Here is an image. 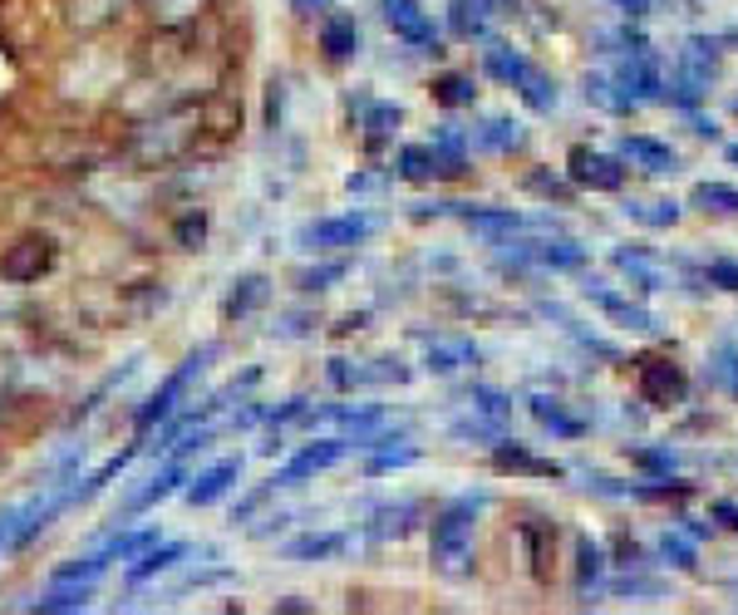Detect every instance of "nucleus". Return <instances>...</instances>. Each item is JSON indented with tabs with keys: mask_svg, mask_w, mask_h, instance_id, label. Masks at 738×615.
Masks as SVG:
<instances>
[{
	"mask_svg": "<svg viewBox=\"0 0 738 615\" xmlns=\"http://www.w3.org/2000/svg\"><path fill=\"white\" fill-rule=\"evenodd\" d=\"M203 123H207V114L197 109V104H173V109H158V114H148V119L133 123L123 153H129V163H139V168L183 163V158L197 148V138H203Z\"/></svg>",
	"mask_w": 738,
	"mask_h": 615,
	"instance_id": "1",
	"label": "nucleus"
},
{
	"mask_svg": "<svg viewBox=\"0 0 738 615\" xmlns=\"http://www.w3.org/2000/svg\"><path fill=\"white\" fill-rule=\"evenodd\" d=\"M478 512L482 497H453L434 517V537H428V561L438 576L463 581L473 571V542H478Z\"/></svg>",
	"mask_w": 738,
	"mask_h": 615,
	"instance_id": "2",
	"label": "nucleus"
},
{
	"mask_svg": "<svg viewBox=\"0 0 738 615\" xmlns=\"http://www.w3.org/2000/svg\"><path fill=\"white\" fill-rule=\"evenodd\" d=\"M217 355H221V345H217V341L197 345L193 355H187L183 365H177L173 375H167L163 385H158L153 395L143 399V409L133 413V439L143 443V439H148V433H153V429H163V423H167V419H173L177 409L187 404V395H193V389H197V379H203L207 369H213V359H217Z\"/></svg>",
	"mask_w": 738,
	"mask_h": 615,
	"instance_id": "3",
	"label": "nucleus"
},
{
	"mask_svg": "<svg viewBox=\"0 0 738 615\" xmlns=\"http://www.w3.org/2000/svg\"><path fill=\"white\" fill-rule=\"evenodd\" d=\"M379 231V217L365 207H350V212H330V217H315L295 231V247L311 251V257H330V251H350V247H365L369 237Z\"/></svg>",
	"mask_w": 738,
	"mask_h": 615,
	"instance_id": "4",
	"label": "nucleus"
},
{
	"mask_svg": "<svg viewBox=\"0 0 738 615\" xmlns=\"http://www.w3.org/2000/svg\"><path fill=\"white\" fill-rule=\"evenodd\" d=\"M482 65H488L492 79L512 84V89L522 94L527 109H536V114H552V109H556V84L546 79V74L536 69L527 55H517V50L498 45V40H488V50H482Z\"/></svg>",
	"mask_w": 738,
	"mask_h": 615,
	"instance_id": "5",
	"label": "nucleus"
},
{
	"mask_svg": "<svg viewBox=\"0 0 738 615\" xmlns=\"http://www.w3.org/2000/svg\"><path fill=\"white\" fill-rule=\"evenodd\" d=\"M350 453V439L345 433H335V439H315V443H305L301 453H291L286 463H281L276 473H271V487H305V483H315L321 473H330L335 463Z\"/></svg>",
	"mask_w": 738,
	"mask_h": 615,
	"instance_id": "6",
	"label": "nucleus"
},
{
	"mask_svg": "<svg viewBox=\"0 0 738 615\" xmlns=\"http://www.w3.org/2000/svg\"><path fill=\"white\" fill-rule=\"evenodd\" d=\"M187 478H193V458H167L163 468L153 473L143 487H133L129 497H123V507H119V517H143V512H153L158 503H167L173 493H183Z\"/></svg>",
	"mask_w": 738,
	"mask_h": 615,
	"instance_id": "7",
	"label": "nucleus"
},
{
	"mask_svg": "<svg viewBox=\"0 0 738 615\" xmlns=\"http://www.w3.org/2000/svg\"><path fill=\"white\" fill-rule=\"evenodd\" d=\"M187 557H193V542H183V537H177V542H163V537H158L143 557H133L129 567H123V586L139 591V586H148V581H158V576H167V571L187 567Z\"/></svg>",
	"mask_w": 738,
	"mask_h": 615,
	"instance_id": "8",
	"label": "nucleus"
},
{
	"mask_svg": "<svg viewBox=\"0 0 738 615\" xmlns=\"http://www.w3.org/2000/svg\"><path fill=\"white\" fill-rule=\"evenodd\" d=\"M241 468H247V458H217V463H207L197 478H187V487H183V503L187 507H217L221 497L231 493V487L241 483Z\"/></svg>",
	"mask_w": 738,
	"mask_h": 615,
	"instance_id": "9",
	"label": "nucleus"
},
{
	"mask_svg": "<svg viewBox=\"0 0 738 615\" xmlns=\"http://www.w3.org/2000/svg\"><path fill=\"white\" fill-rule=\"evenodd\" d=\"M213 6L217 0H139L148 30H158V35H183L197 20L213 15Z\"/></svg>",
	"mask_w": 738,
	"mask_h": 615,
	"instance_id": "10",
	"label": "nucleus"
},
{
	"mask_svg": "<svg viewBox=\"0 0 738 615\" xmlns=\"http://www.w3.org/2000/svg\"><path fill=\"white\" fill-rule=\"evenodd\" d=\"M384 20H389V30H394L404 45L438 50V25H434V15H428L419 0H384Z\"/></svg>",
	"mask_w": 738,
	"mask_h": 615,
	"instance_id": "11",
	"label": "nucleus"
},
{
	"mask_svg": "<svg viewBox=\"0 0 738 615\" xmlns=\"http://www.w3.org/2000/svg\"><path fill=\"white\" fill-rule=\"evenodd\" d=\"M315 40H321V55L330 60V65H345V60L360 55V20H355L350 10H330V15H321V25H315Z\"/></svg>",
	"mask_w": 738,
	"mask_h": 615,
	"instance_id": "12",
	"label": "nucleus"
},
{
	"mask_svg": "<svg viewBox=\"0 0 738 615\" xmlns=\"http://www.w3.org/2000/svg\"><path fill=\"white\" fill-rule=\"evenodd\" d=\"M517 261H536L552 271H576L586 267V247H576L572 237H542V241H508Z\"/></svg>",
	"mask_w": 738,
	"mask_h": 615,
	"instance_id": "13",
	"label": "nucleus"
},
{
	"mask_svg": "<svg viewBox=\"0 0 738 615\" xmlns=\"http://www.w3.org/2000/svg\"><path fill=\"white\" fill-rule=\"evenodd\" d=\"M355 547L350 532H301L291 542H281V557L295 561V567H321V561H335Z\"/></svg>",
	"mask_w": 738,
	"mask_h": 615,
	"instance_id": "14",
	"label": "nucleus"
},
{
	"mask_svg": "<svg viewBox=\"0 0 738 615\" xmlns=\"http://www.w3.org/2000/svg\"><path fill=\"white\" fill-rule=\"evenodd\" d=\"M123 10H139V0H65V25L79 35H99Z\"/></svg>",
	"mask_w": 738,
	"mask_h": 615,
	"instance_id": "15",
	"label": "nucleus"
},
{
	"mask_svg": "<svg viewBox=\"0 0 738 615\" xmlns=\"http://www.w3.org/2000/svg\"><path fill=\"white\" fill-rule=\"evenodd\" d=\"M572 183L596 187V193H616L626 183V168L606 153H590V148H572Z\"/></svg>",
	"mask_w": 738,
	"mask_h": 615,
	"instance_id": "16",
	"label": "nucleus"
},
{
	"mask_svg": "<svg viewBox=\"0 0 738 615\" xmlns=\"http://www.w3.org/2000/svg\"><path fill=\"white\" fill-rule=\"evenodd\" d=\"M428 148H434V168H438V177H458V173H468L473 133L453 129V123H438L434 138H428Z\"/></svg>",
	"mask_w": 738,
	"mask_h": 615,
	"instance_id": "17",
	"label": "nucleus"
},
{
	"mask_svg": "<svg viewBox=\"0 0 738 615\" xmlns=\"http://www.w3.org/2000/svg\"><path fill=\"white\" fill-rule=\"evenodd\" d=\"M139 453H143V443L133 439L123 453H113L109 463H99V468H94L89 478H74V503L84 507V503H94V497H99V493H109V487H113V478H123V473H129V463L139 458Z\"/></svg>",
	"mask_w": 738,
	"mask_h": 615,
	"instance_id": "18",
	"label": "nucleus"
},
{
	"mask_svg": "<svg viewBox=\"0 0 738 615\" xmlns=\"http://www.w3.org/2000/svg\"><path fill=\"white\" fill-rule=\"evenodd\" d=\"M271 301V281L261 271H251V276H237L231 281V291H227V301H221V315L227 321H247L251 311H261V305Z\"/></svg>",
	"mask_w": 738,
	"mask_h": 615,
	"instance_id": "19",
	"label": "nucleus"
},
{
	"mask_svg": "<svg viewBox=\"0 0 738 615\" xmlns=\"http://www.w3.org/2000/svg\"><path fill=\"white\" fill-rule=\"evenodd\" d=\"M158 537H163L158 527H119V532H113L109 542H104V547H94V551H99V561H104V567H119V561L129 567V561H133V557H143V551L153 547Z\"/></svg>",
	"mask_w": 738,
	"mask_h": 615,
	"instance_id": "20",
	"label": "nucleus"
},
{
	"mask_svg": "<svg viewBox=\"0 0 738 615\" xmlns=\"http://www.w3.org/2000/svg\"><path fill=\"white\" fill-rule=\"evenodd\" d=\"M640 389H645L650 404H680L684 389H690V379H684L674 365H660V359H650V365L640 369Z\"/></svg>",
	"mask_w": 738,
	"mask_h": 615,
	"instance_id": "21",
	"label": "nucleus"
},
{
	"mask_svg": "<svg viewBox=\"0 0 738 615\" xmlns=\"http://www.w3.org/2000/svg\"><path fill=\"white\" fill-rule=\"evenodd\" d=\"M586 301H596L600 311L610 315V321H620V325H630V331H655V321H650L640 305H630L626 295H616L606 281H586Z\"/></svg>",
	"mask_w": 738,
	"mask_h": 615,
	"instance_id": "22",
	"label": "nucleus"
},
{
	"mask_svg": "<svg viewBox=\"0 0 738 615\" xmlns=\"http://www.w3.org/2000/svg\"><path fill=\"white\" fill-rule=\"evenodd\" d=\"M89 601H94V581H55L45 596L30 601V611L69 615V611H89Z\"/></svg>",
	"mask_w": 738,
	"mask_h": 615,
	"instance_id": "23",
	"label": "nucleus"
},
{
	"mask_svg": "<svg viewBox=\"0 0 738 615\" xmlns=\"http://www.w3.org/2000/svg\"><path fill=\"white\" fill-rule=\"evenodd\" d=\"M482 359V349L473 345V341H434L424 349V369L428 375H458V369H468V365H478Z\"/></svg>",
	"mask_w": 738,
	"mask_h": 615,
	"instance_id": "24",
	"label": "nucleus"
},
{
	"mask_svg": "<svg viewBox=\"0 0 738 615\" xmlns=\"http://www.w3.org/2000/svg\"><path fill=\"white\" fill-rule=\"evenodd\" d=\"M620 158L626 163H636V168H645V173H674V148L670 143H655V138H620Z\"/></svg>",
	"mask_w": 738,
	"mask_h": 615,
	"instance_id": "25",
	"label": "nucleus"
},
{
	"mask_svg": "<svg viewBox=\"0 0 738 615\" xmlns=\"http://www.w3.org/2000/svg\"><path fill=\"white\" fill-rule=\"evenodd\" d=\"M424 512L419 503H389L375 512V522H365L369 542H399V537H409V527H414V517Z\"/></svg>",
	"mask_w": 738,
	"mask_h": 615,
	"instance_id": "26",
	"label": "nucleus"
},
{
	"mask_svg": "<svg viewBox=\"0 0 738 615\" xmlns=\"http://www.w3.org/2000/svg\"><path fill=\"white\" fill-rule=\"evenodd\" d=\"M453 212H458L473 231H482V237H502V231L527 227V217H522V212H512V207H468V203H453Z\"/></svg>",
	"mask_w": 738,
	"mask_h": 615,
	"instance_id": "27",
	"label": "nucleus"
},
{
	"mask_svg": "<svg viewBox=\"0 0 738 615\" xmlns=\"http://www.w3.org/2000/svg\"><path fill=\"white\" fill-rule=\"evenodd\" d=\"M488 15H492V0H453L448 30L458 40H488Z\"/></svg>",
	"mask_w": 738,
	"mask_h": 615,
	"instance_id": "28",
	"label": "nucleus"
},
{
	"mask_svg": "<svg viewBox=\"0 0 738 615\" xmlns=\"http://www.w3.org/2000/svg\"><path fill=\"white\" fill-rule=\"evenodd\" d=\"M492 463H498L502 473H536V478H562V468L556 463H546V458H532L527 453V443H498V453H492Z\"/></svg>",
	"mask_w": 738,
	"mask_h": 615,
	"instance_id": "29",
	"label": "nucleus"
},
{
	"mask_svg": "<svg viewBox=\"0 0 738 615\" xmlns=\"http://www.w3.org/2000/svg\"><path fill=\"white\" fill-rule=\"evenodd\" d=\"M616 84L626 89V99L630 104H645V99H664L660 94V74L645 65V60H630V65H620V74H616Z\"/></svg>",
	"mask_w": 738,
	"mask_h": 615,
	"instance_id": "30",
	"label": "nucleus"
},
{
	"mask_svg": "<svg viewBox=\"0 0 738 615\" xmlns=\"http://www.w3.org/2000/svg\"><path fill=\"white\" fill-rule=\"evenodd\" d=\"M473 143L488 148V153H512V148L527 143V133H522L517 119H482V129L473 133Z\"/></svg>",
	"mask_w": 738,
	"mask_h": 615,
	"instance_id": "31",
	"label": "nucleus"
},
{
	"mask_svg": "<svg viewBox=\"0 0 738 615\" xmlns=\"http://www.w3.org/2000/svg\"><path fill=\"white\" fill-rule=\"evenodd\" d=\"M394 173L404 177V183H434V177H438V168H434V148H428V143H409V148H399Z\"/></svg>",
	"mask_w": 738,
	"mask_h": 615,
	"instance_id": "32",
	"label": "nucleus"
},
{
	"mask_svg": "<svg viewBox=\"0 0 738 615\" xmlns=\"http://www.w3.org/2000/svg\"><path fill=\"white\" fill-rule=\"evenodd\" d=\"M345 276H350V261L335 257V261H321V267H305L301 276H295V285H301V291L311 295V291H330V285H335V281H345Z\"/></svg>",
	"mask_w": 738,
	"mask_h": 615,
	"instance_id": "33",
	"label": "nucleus"
},
{
	"mask_svg": "<svg viewBox=\"0 0 738 615\" xmlns=\"http://www.w3.org/2000/svg\"><path fill=\"white\" fill-rule=\"evenodd\" d=\"M419 463V449L414 443H404V449H394V443H379V453L365 463L369 478H379V473H399V468H414Z\"/></svg>",
	"mask_w": 738,
	"mask_h": 615,
	"instance_id": "34",
	"label": "nucleus"
},
{
	"mask_svg": "<svg viewBox=\"0 0 738 615\" xmlns=\"http://www.w3.org/2000/svg\"><path fill=\"white\" fill-rule=\"evenodd\" d=\"M399 119H404L399 104H375V99H369L365 104V138H369V143H384V138L399 129Z\"/></svg>",
	"mask_w": 738,
	"mask_h": 615,
	"instance_id": "35",
	"label": "nucleus"
},
{
	"mask_svg": "<svg viewBox=\"0 0 738 615\" xmlns=\"http://www.w3.org/2000/svg\"><path fill=\"white\" fill-rule=\"evenodd\" d=\"M532 419L542 423V429H552V433H562V439H576V433H582V423L576 419H566V409L556 404V399H532Z\"/></svg>",
	"mask_w": 738,
	"mask_h": 615,
	"instance_id": "36",
	"label": "nucleus"
},
{
	"mask_svg": "<svg viewBox=\"0 0 738 615\" xmlns=\"http://www.w3.org/2000/svg\"><path fill=\"white\" fill-rule=\"evenodd\" d=\"M434 99H438V104H448V109H463V104L478 99V89H473L468 74H443V79L434 84Z\"/></svg>",
	"mask_w": 738,
	"mask_h": 615,
	"instance_id": "37",
	"label": "nucleus"
},
{
	"mask_svg": "<svg viewBox=\"0 0 738 615\" xmlns=\"http://www.w3.org/2000/svg\"><path fill=\"white\" fill-rule=\"evenodd\" d=\"M690 203L694 207H704V212H738V187H724V183H699L690 193Z\"/></svg>",
	"mask_w": 738,
	"mask_h": 615,
	"instance_id": "38",
	"label": "nucleus"
},
{
	"mask_svg": "<svg viewBox=\"0 0 738 615\" xmlns=\"http://www.w3.org/2000/svg\"><path fill=\"white\" fill-rule=\"evenodd\" d=\"M227 581H237V571L231 567H207V571H187L183 581H177L173 596H187V591H213V586H227Z\"/></svg>",
	"mask_w": 738,
	"mask_h": 615,
	"instance_id": "39",
	"label": "nucleus"
},
{
	"mask_svg": "<svg viewBox=\"0 0 738 615\" xmlns=\"http://www.w3.org/2000/svg\"><path fill=\"white\" fill-rule=\"evenodd\" d=\"M626 217L645 222V227H674L680 222V203H630Z\"/></svg>",
	"mask_w": 738,
	"mask_h": 615,
	"instance_id": "40",
	"label": "nucleus"
},
{
	"mask_svg": "<svg viewBox=\"0 0 738 615\" xmlns=\"http://www.w3.org/2000/svg\"><path fill=\"white\" fill-rule=\"evenodd\" d=\"M576 557H582V567H576V591L586 596V591L600 581V571H606V567H600L606 557H600V547H596V542H582V547H576Z\"/></svg>",
	"mask_w": 738,
	"mask_h": 615,
	"instance_id": "41",
	"label": "nucleus"
},
{
	"mask_svg": "<svg viewBox=\"0 0 738 615\" xmlns=\"http://www.w3.org/2000/svg\"><path fill=\"white\" fill-rule=\"evenodd\" d=\"M271 497H276V487H271V478H267L261 487H251V493L241 497L237 507H231V522H241V527H247V522H257V512L271 503Z\"/></svg>",
	"mask_w": 738,
	"mask_h": 615,
	"instance_id": "42",
	"label": "nucleus"
},
{
	"mask_svg": "<svg viewBox=\"0 0 738 615\" xmlns=\"http://www.w3.org/2000/svg\"><path fill=\"white\" fill-rule=\"evenodd\" d=\"M473 409H478V413H488L492 423H502V419H508V413H512V399L502 395V389H488V385H478V389H473Z\"/></svg>",
	"mask_w": 738,
	"mask_h": 615,
	"instance_id": "43",
	"label": "nucleus"
},
{
	"mask_svg": "<svg viewBox=\"0 0 738 615\" xmlns=\"http://www.w3.org/2000/svg\"><path fill=\"white\" fill-rule=\"evenodd\" d=\"M660 551H664V561H670V567H680V571H694V547L684 542L680 532H664Z\"/></svg>",
	"mask_w": 738,
	"mask_h": 615,
	"instance_id": "44",
	"label": "nucleus"
},
{
	"mask_svg": "<svg viewBox=\"0 0 738 615\" xmlns=\"http://www.w3.org/2000/svg\"><path fill=\"white\" fill-rule=\"evenodd\" d=\"M15 532H20V503L0 507V551H15Z\"/></svg>",
	"mask_w": 738,
	"mask_h": 615,
	"instance_id": "45",
	"label": "nucleus"
},
{
	"mask_svg": "<svg viewBox=\"0 0 738 615\" xmlns=\"http://www.w3.org/2000/svg\"><path fill=\"white\" fill-rule=\"evenodd\" d=\"M261 419H267V404H257V399H247V404H241V409L227 419V429H241V433H247V429H257Z\"/></svg>",
	"mask_w": 738,
	"mask_h": 615,
	"instance_id": "46",
	"label": "nucleus"
},
{
	"mask_svg": "<svg viewBox=\"0 0 738 615\" xmlns=\"http://www.w3.org/2000/svg\"><path fill=\"white\" fill-rule=\"evenodd\" d=\"M286 6H291V15H301V20H321L335 10V0H286Z\"/></svg>",
	"mask_w": 738,
	"mask_h": 615,
	"instance_id": "47",
	"label": "nucleus"
},
{
	"mask_svg": "<svg viewBox=\"0 0 738 615\" xmlns=\"http://www.w3.org/2000/svg\"><path fill=\"white\" fill-rule=\"evenodd\" d=\"M709 281L724 285V291H738V261H714V267H709Z\"/></svg>",
	"mask_w": 738,
	"mask_h": 615,
	"instance_id": "48",
	"label": "nucleus"
},
{
	"mask_svg": "<svg viewBox=\"0 0 738 615\" xmlns=\"http://www.w3.org/2000/svg\"><path fill=\"white\" fill-rule=\"evenodd\" d=\"M527 187H532V193H542V197H562V203H566V183H556V177L532 173V177H527Z\"/></svg>",
	"mask_w": 738,
	"mask_h": 615,
	"instance_id": "49",
	"label": "nucleus"
},
{
	"mask_svg": "<svg viewBox=\"0 0 738 615\" xmlns=\"http://www.w3.org/2000/svg\"><path fill=\"white\" fill-rule=\"evenodd\" d=\"M453 439H498V423H458Z\"/></svg>",
	"mask_w": 738,
	"mask_h": 615,
	"instance_id": "50",
	"label": "nucleus"
},
{
	"mask_svg": "<svg viewBox=\"0 0 738 615\" xmlns=\"http://www.w3.org/2000/svg\"><path fill=\"white\" fill-rule=\"evenodd\" d=\"M636 458L645 463V468H660V473H670V468H674V453H650V449H636Z\"/></svg>",
	"mask_w": 738,
	"mask_h": 615,
	"instance_id": "51",
	"label": "nucleus"
},
{
	"mask_svg": "<svg viewBox=\"0 0 738 615\" xmlns=\"http://www.w3.org/2000/svg\"><path fill=\"white\" fill-rule=\"evenodd\" d=\"M709 517H714V522H724V527H734V532H738V503H714V507H709Z\"/></svg>",
	"mask_w": 738,
	"mask_h": 615,
	"instance_id": "52",
	"label": "nucleus"
},
{
	"mask_svg": "<svg viewBox=\"0 0 738 615\" xmlns=\"http://www.w3.org/2000/svg\"><path fill=\"white\" fill-rule=\"evenodd\" d=\"M616 6L626 10V15H645V10H650V0H616Z\"/></svg>",
	"mask_w": 738,
	"mask_h": 615,
	"instance_id": "53",
	"label": "nucleus"
},
{
	"mask_svg": "<svg viewBox=\"0 0 738 615\" xmlns=\"http://www.w3.org/2000/svg\"><path fill=\"white\" fill-rule=\"evenodd\" d=\"M276 606L281 611H311V606H305V596H286V601H276Z\"/></svg>",
	"mask_w": 738,
	"mask_h": 615,
	"instance_id": "54",
	"label": "nucleus"
},
{
	"mask_svg": "<svg viewBox=\"0 0 738 615\" xmlns=\"http://www.w3.org/2000/svg\"><path fill=\"white\" fill-rule=\"evenodd\" d=\"M729 163H738V143H729Z\"/></svg>",
	"mask_w": 738,
	"mask_h": 615,
	"instance_id": "55",
	"label": "nucleus"
},
{
	"mask_svg": "<svg viewBox=\"0 0 738 615\" xmlns=\"http://www.w3.org/2000/svg\"><path fill=\"white\" fill-rule=\"evenodd\" d=\"M734 389H738V365H734Z\"/></svg>",
	"mask_w": 738,
	"mask_h": 615,
	"instance_id": "56",
	"label": "nucleus"
},
{
	"mask_svg": "<svg viewBox=\"0 0 738 615\" xmlns=\"http://www.w3.org/2000/svg\"><path fill=\"white\" fill-rule=\"evenodd\" d=\"M0 409H6V399H0Z\"/></svg>",
	"mask_w": 738,
	"mask_h": 615,
	"instance_id": "57",
	"label": "nucleus"
},
{
	"mask_svg": "<svg viewBox=\"0 0 738 615\" xmlns=\"http://www.w3.org/2000/svg\"><path fill=\"white\" fill-rule=\"evenodd\" d=\"M379 6H384V0H379Z\"/></svg>",
	"mask_w": 738,
	"mask_h": 615,
	"instance_id": "58",
	"label": "nucleus"
}]
</instances>
